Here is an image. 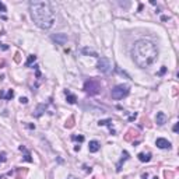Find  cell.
<instances>
[{"mask_svg":"<svg viewBox=\"0 0 179 179\" xmlns=\"http://www.w3.org/2000/svg\"><path fill=\"white\" fill-rule=\"evenodd\" d=\"M134 63L141 69H147L158 58V48L150 39H139L132 49Z\"/></svg>","mask_w":179,"mask_h":179,"instance_id":"1","label":"cell"},{"mask_svg":"<svg viewBox=\"0 0 179 179\" xmlns=\"http://www.w3.org/2000/svg\"><path fill=\"white\" fill-rule=\"evenodd\" d=\"M30 14L32 21L42 30H49L55 24V13L49 1H30Z\"/></svg>","mask_w":179,"mask_h":179,"instance_id":"2","label":"cell"},{"mask_svg":"<svg viewBox=\"0 0 179 179\" xmlns=\"http://www.w3.org/2000/svg\"><path fill=\"white\" fill-rule=\"evenodd\" d=\"M129 92H130V87L129 85H126V84H118V85H115L112 88L111 95H112L113 99H123L125 97L129 95Z\"/></svg>","mask_w":179,"mask_h":179,"instance_id":"3","label":"cell"},{"mask_svg":"<svg viewBox=\"0 0 179 179\" xmlns=\"http://www.w3.org/2000/svg\"><path fill=\"white\" fill-rule=\"evenodd\" d=\"M99 90H101V85H99V83H98L97 80L90 78V80H87V81L84 83V91H85V94H88V95H97V94L99 92Z\"/></svg>","mask_w":179,"mask_h":179,"instance_id":"4","label":"cell"},{"mask_svg":"<svg viewBox=\"0 0 179 179\" xmlns=\"http://www.w3.org/2000/svg\"><path fill=\"white\" fill-rule=\"evenodd\" d=\"M97 67L98 70L104 73V74H109L112 71V63L108 58H99L98 59V63H97Z\"/></svg>","mask_w":179,"mask_h":179,"instance_id":"5","label":"cell"},{"mask_svg":"<svg viewBox=\"0 0 179 179\" xmlns=\"http://www.w3.org/2000/svg\"><path fill=\"white\" fill-rule=\"evenodd\" d=\"M155 146H157L158 148H161V150H169V148H171V143L166 140V139L160 137V139L155 140Z\"/></svg>","mask_w":179,"mask_h":179,"instance_id":"6","label":"cell"},{"mask_svg":"<svg viewBox=\"0 0 179 179\" xmlns=\"http://www.w3.org/2000/svg\"><path fill=\"white\" fill-rule=\"evenodd\" d=\"M52 41H55L59 45H64L67 42V35L66 34H53L52 35Z\"/></svg>","mask_w":179,"mask_h":179,"instance_id":"7","label":"cell"},{"mask_svg":"<svg viewBox=\"0 0 179 179\" xmlns=\"http://www.w3.org/2000/svg\"><path fill=\"white\" fill-rule=\"evenodd\" d=\"M46 109H48V104H39L38 106H37V109L34 111V116L35 118H41Z\"/></svg>","mask_w":179,"mask_h":179,"instance_id":"8","label":"cell"},{"mask_svg":"<svg viewBox=\"0 0 179 179\" xmlns=\"http://www.w3.org/2000/svg\"><path fill=\"white\" fill-rule=\"evenodd\" d=\"M128 160H129V153H128V151H123V153H122V158L119 160V162L116 164V172H121V171H122V165H123V164H125Z\"/></svg>","mask_w":179,"mask_h":179,"instance_id":"9","label":"cell"},{"mask_svg":"<svg viewBox=\"0 0 179 179\" xmlns=\"http://www.w3.org/2000/svg\"><path fill=\"white\" fill-rule=\"evenodd\" d=\"M98 126H108L109 128V132L112 134H115V129L112 126V119H101V121L98 122Z\"/></svg>","mask_w":179,"mask_h":179,"instance_id":"10","label":"cell"},{"mask_svg":"<svg viewBox=\"0 0 179 179\" xmlns=\"http://www.w3.org/2000/svg\"><path fill=\"white\" fill-rule=\"evenodd\" d=\"M136 137H139V132H137L136 129H129L128 133L125 134V140L126 141H132L133 139H136Z\"/></svg>","mask_w":179,"mask_h":179,"instance_id":"11","label":"cell"},{"mask_svg":"<svg viewBox=\"0 0 179 179\" xmlns=\"http://www.w3.org/2000/svg\"><path fill=\"white\" fill-rule=\"evenodd\" d=\"M99 148H101L99 141H97V140L90 141V144H88V151L90 153H97V151H99Z\"/></svg>","mask_w":179,"mask_h":179,"instance_id":"12","label":"cell"},{"mask_svg":"<svg viewBox=\"0 0 179 179\" xmlns=\"http://www.w3.org/2000/svg\"><path fill=\"white\" fill-rule=\"evenodd\" d=\"M64 95H66V99H67V102H69V104H71V105H73V104L77 102V97L71 92L70 90H64Z\"/></svg>","mask_w":179,"mask_h":179,"instance_id":"13","label":"cell"},{"mask_svg":"<svg viewBox=\"0 0 179 179\" xmlns=\"http://www.w3.org/2000/svg\"><path fill=\"white\" fill-rule=\"evenodd\" d=\"M0 98H1V99H6V101L13 99L14 98V90H7V92L0 91Z\"/></svg>","mask_w":179,"mask_h":179,"instance_id":"14","label":"cell"},{"mask_svg":"<svg viewBox=\"0 0 179 179\" xmlns=\"http://www.w3.org/2000/svg\"><path fill=\"white\" fill-rule=\"evenodd\" d=\"M155 122H157L158 126H162L166 122V115L164 112H158V113H157V118H155Z\"/></svg>","mask_w":179,"mask_h":179,"instance_id":"15","label":"cell"},{"mask_svg":"<svg viewBox=\"0 0 179 179\" xmlns=\"http://www.w3.org/2000/svg\"><path fill=\"white\" fill-rule=\"evenodd\" d=\"M20 151L21 153H24V160L25 161H28V162H32V158H31V153L27 150V147L25 146H20Z\"/></svg>","mask_w":179,"mask_h":179,"instance_id":"16","label":"cell"},{"mask_svg":"<svg viewBox=\"0 0 179 179\" xmlns=\"http://www.w3.org/2000/svg\"><path fill=\"white\" fill-rule=\"evenodd\" d=\"M151 153H140L139 155H137V158H139V161H141V162H148V161L151 160Z\"/></svg>","mask_w":179,"mask_h":179,"instance_id":"17","label":"cell"},{"mask_svg":"<svg viewBox=\"0 0 179 179\" xmlns=\"http://www.w3.org/2000/svg\"><path fill=\"white\" fill-rule=\"evenodd\" d=\"M81 52H83L84 55H91V56H95V58H98L97 52H94L92 49H90V48H83V49H81Z\"/></svg>","mask_w":179,"mask_h":179,"instance_id":"18","label":"cell"},{"mask_svg":"<svg viewBox=\"0 0 179 179\" xmlns=\"http://www.w3.org/2000/svg\"><path fill=\"white\" fill-rule=\"evenodd\" d=\"M73 126H74V116H70V118L66 121V123H64V128L71 129Z\"/></svg>","mask_w":179,"mask_h":179,"instance_id":"19","label":"cell"},{"mask_svg":"<svg viewBox=\"0 0 179 179\" xmlns=\"http://www.w3.org/2000/svg\"><path fill=\"white\" fill-rule=\"evenodd\" d=\"M35 60H37V56H35V55H30V56H28V60L25 62V66H27V67H30V66H31Z\"/></svg>","mask_w":179,"mask_h":179,"instance_id":"20","label":"cell"},{"mask_svg":"<svg viewBox=\"0 0 179 179\" xmlns=\"http://www.w3.org/2000/svg\"><path fill=\"white\" fill-rule=\"evenodd\" d=\"M25 173H27V169H21V168H18V169H17V176H16V178L23 179V176H24Z\"/></svg>","mask_w":179,"mask_h":179,"instance_id":"21","label":"cell"},{"mask_svg":"<svg viewBox=\"0 0 179 179\" xmlns=\"http://www.w3.org/2000/svg\"><path fill=\"white\" fill-rule=\"evenodd\" d=\"M71 140L73 141H78V143H83L84 141V136H71Z\"/></svg>","mask_w":179,"mask_h":179,"instance_id":"22","label":"cell"},{"mask_svg":"<svg viewBox=\"0 0 179 179\" xmlns=\"http://www.w3.org/2000/svg\"><path fill=\"white\" fill-rule=\"evenodd\" d=\"M6 161H7V154L4 151H1L0 153V164H4Z\"/></svg>","mask_w":179,"mask_h":179,"instance_id":"23","label":"cell"},{"mask_svg":"<svg viewBox=\"0 0 179 179\" xmlns=\"http://www.w3.org/2000/svg\"><path fill=\"white\" fill-rule=\"evenodd\" d=\"M164 175H165L166 179H172L173 178V172H172V171H165V172H164Z\"/></svg>","mask_w":179,"mask_h":179,"instance_id":"24","label":"cell"},{"mask_svg":"<svg viewBox=\"0 0 179 179\" xmlns=\"http://www.w3.org/2000/svg\"><path fill=\"white\" fill-rule=\"evenodd\" d=\"M0 11H1V13H6L7 11V7L4 6V3H1V1H0Z\"/></svg>","mask_w":179,"mask_h":179,"instance_id":"25","label":"cell"},{"mask_svg":"<svg viewBox=\"0 0 179 179\" xmlns=\"http://www.w3.org/2000/svg\"><path fill=\"white\" fill-rule=\"evenodd\" d=\"M20 102L25 105V104H28V98H27V97H21V98H20Z\"/></svg>","mask_w":179,"mask_h":179,"instance_id":"26","label":"cell"},{"mask_svg":"<svg viewBox=\"0 0 179 179\" xmlns=\"http://www.w3.org/2000/svg\"><path fill=\"white\" fill-rule=\"evenodd\" d=\"M165 71H166V67H165V66H162V69L160 70V73H158V76H162V74H165Z\"/></svg>","mask_w":179,"mask_h":179,"instance_id":"27","label":"cell"},{"mask_svg":"<svg viewBox=\"0 0 179 179\" xmlns=\"http://www.w3.org/2000/svg\"><path fill=\"white\" fill-rule=\"evenodd\" d=\"M143 179H148V173H143V176H141ZM151 179H158V176H153Z\"/></svg>","mask_w":179,"mask_h":179,"instance_id":"28","label":"cell"},{"mask_svg":"<svg viewBox=\"0 0 179 179\" xmlns=\"http://www.w3.org/2000/svg\"><path fill=\"white\" fill-rule=\"evenodd\" d=\"M0 49H3V51H7V49H8V46H7V45H4V44H0Z\"/></svg>","mask_w":179,"mask_h":179,"instance_id":"29","label":"cell"},{"mask_svg":"<svg viewBox=\"0 0 179 179\" xmlns=\"http://www.w3.org/2000/svg\"><path fill=\"white\" fill-rule=\"evenodd\" d=\"M136 118H137V113H134V115H130V116H129V121H134Z\"/></svg>","mask_w":179,"mask_h":179,"instance_id":"30","label":"cell"},{"mask_svg":"<svg viewBox=\"0 0 179 179\" xmlns=\"http://www.w3.org/2000/svg\"><path fill=\"white\" fill-rule=\"evenodd\" d=\"M178 129H179V123H175V126H173V132L176 133V132H178Z\"/></svg>","mask_w":179,"mask_h":179,"instance_id":"31","label":"cell"},{"mask_svg":"<svg viewBox=\"0 0 179 179\" xmlns=\"http://www.w3.org/2000/svg\"><path fill=\"white\" fill-rule=\"evenodd\" d=\"M20 53H16V58H14V60H16V62H20Z\"/></svg>","mask_w":179,"mask_h":179,"instance_id":"32","label":"cell"},{"mask_svg":"<svg viewBox=\"0 0 179 179\" xmlns=\"http://www.w3.org/2000/svg\"><path fill=\"white\" fill-rule=\"evenodd\" d=\"M84 168H85V172H91V171H92V169H91V168H88L87 165H84Z\"/></svg>","mask_w":179,"mask_h":179,"instance_id":"33","label":"cell"}]
</instances>
